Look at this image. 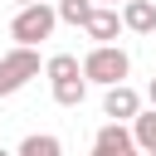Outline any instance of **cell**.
Here are the masks:
<instances>
[{
	"mask_svg": "<svg viewBox=\"0 0 156 156\" xmlns=\"http://www.w3.org/2000/svg\"><path fill=\"white\" fill-rule=\"evenodd\" d=\"M29 78H39V54H34V49L15 44L10 54H0V98L20 93V88H24Z\"/></svg>",
	"mask_w": 156,
	"mask_h": 156,
	"instance_id": "3",
	"label": "cell"
},
{
	"mask_svg": "<svg viewBox=\"0 0 156 156\" xmlns=\"http://www.w3.org/2000/svg\"><path fill=\"white\" fill-rule=\"evenodd\" d=\"M83 29H88L93 44H112V39L122 34V15H117V5H93V15L83 20Z\"/></svg>",
	"mask_w": 156,
	"mask_h": 156,
	"instance_id": "6",
	"label": "cell"
},
{
	"mask_svg": "<svg viewBox=\"0 0 156 156\" xmlns=\"http://www.w3.org/2000/svg\"><path fill=\"white\" fill-rule=\"evenodd\" d=\"M54 24H58L54 5L34 0V5H20V15L10 20V39H15V44H24V49H34V44H44V39L54 34Z\"/></svg>",
	"mask_w": 156,
	"mask_h": 156,
	"instance_id": "2",
	"label": "cell"
},
{
	"mask_svg": "<svg viewBox=\"0 0 156 156\" xmlns=\"http://www.w3.org/2000/svg\"><path fill=\"white\" fill-rule=\"evenodd\" d=\"M15 5H34V0H15Z\"/></svg>",
	"mask_w": 156,
	"mask_h": 156,
	"instance_id": "15",
	"label": "cell"
},
{
	"mask_svg": "<svg viewBox=\"0 0 156 156\" xmlns=\"http://www.w3.org/2000/svg\"><path fill=\"white\" fill-rule=\"evenodd\" d=\"M44 73H49V83H63V78H78L83 63H78V54H54V58L44 63Z\"/></svg>",
	"mask_w": 156,
	"mask_h": 156,
	"instance_id": "11",
	"label": "cell"
},
{
	"mask_svg": "<svg viewBox=\"0 0 156 156\" xmlns=\"http://www.w3.org/2000/svg\"><path fill=\"white\" fill-rule=\"evenodd\" d=\"M83 98H88V78H83V73H78V78H63V83H54V102H58V107H78Z\"/></svg>",
	"mask_w": 156,
	"mask_h": 156,
	"instance_id": "10",
	"label": "cell"
},
{
	"mask_svg": "<svg viewBox=\"0 0 156 156\" xmlns=\"http://www.w3.org/2000/svg\"><path fill=\"white\" fill-rule=\"evenodd\" d=\"M15 156H63V141L54 136V132H34V136H24L20 141V151Z\"/></svg>",
	"mask_w": 156,
	"mask_h": 156,
	"instance_id": "9",
	"label": "cell"
},
{
	"mask_svg": "<svg viewBox=\"0 0 156 156\" xmlns=\"http://www.w3.org/2000/svg\"><path fill=\"white\" fill-rule=\"evenodd\" d=\"M0 156H15V151H5V146H0Z\"/></svg>",
	"mask_w": 156,
	"mask_h": 156,
	"instance_id": "16",
	"label": "cell"
},
{
	"mask_svg": "<svg viewBox=\"0 0 156 156\" xmlns=\"http://www.w3.org/2000/svg\"><path fill=\"white\" fill-rule=\"evenodd\" d=\"M93 156H141V151H136V141H132V132L122 122H107L93 136Z\"/></svg>",
	"mask_w": 156,
	"mask_h": 156,
	"instance_id": "4",
	"label": "cell"
},
{
	"mask_svg": "<svg viewBox=\"0 0 156 156\" xmlns=\"http://www.w3.org/2000/svg\"><path fill=\"white\" fill-rule=\"evenodd\" d=\"M93 5H122V0H93Z\"/></svg>",
	"mask_w": 156,
	"mask_h": 156,
	"instance_id": "14",
	"label": "cell"
},
{
	"mask_svg": "<svg viewBox=\"0 0 156 156\" xmlns=\"http://www.w3.org/2000/svg\"><path fill=\"white\" fill-rule=\"evenodd\" d=\"M146 98H151V107H156V78H151V83H146Z\"/></svg>",
	"mask_w": 156,
	"mask_h": 156,
	"instance_id": "13",
	"label": "cell"
},
{
	"mask_svg": "<svg viewBox=\"0 0 156 156\" xmlns=\"http://www.w3.org/2000/svg\"><path fill=\"white\" fill-rule=\"evenodd\" d=\"M132 141H136V151L156 156V107H151V112H136V117H132Z\"/></svg>",
	"mask_w": 156,
	"mask_h": 156,
	"instance_id": "8",
	"label": "cell"
},
{
	"mask_svg": "<svg viewBox=\"0 0 156 156\" xmlns=\"http://www.w3.org/2000/svg\"><path fill=\"white\" fill-rule=\"evenodd\" d=\"M117 15H122V29H132V34H156V5H151V0H122Z\"/></svg>",
	"mask_w": 156,
	"mask_h": 156,
	"instance_id": "7",
	"label": "cell"
},
{
	"mask_svg": "<svg viewBox=\"0 0 156 156\" xmlns=\"http://www.w3.org/2000/svg\"><path fill=\"white\" fill-rule=\"evenodd\" d=\"M102 112H107L112 122H132V117L141 112V93L127 88V83H112V88L102 93Z\"/></svg>",
	"mask_w": 156,
	"mask_h": 156,
	"instance_id": "5",
	"label": "cell"
},
{
	"mask_svg": "<svg viewBox=\"0 0 156 156\" xmlns=\"http://www.w3.org/2000/svg\"><path fill=\"white\" fill-rule=\"evenodd\" d=\"M54 15H58L63 24H83V20L93 15V0H58V5H54Z\"/></svg>",
	"mask_w": 156,
	"mask_h": 156,
	"instance_id": "12",
	"label": "cell"
},
{
	"mask_svg": "<svg viewBox=\"0 0 156 156\" xmlns=\"http://www.w3.org/2000/svg\"><path fill=\"white\" fill-rule=\"evenodd\" d=\"M127 73H132V58H127V49H117V44H93V49L83 54V78H88V83L112 88V83H127Z\"/></svg>",
	"mask_w": 156,
	"mask_h": 156,
	"instance_id": "1",
	"label": "cell"
},
{
	"mask_svg": "<svg viewBox=\"0 0 156 156\" xmlns=\"http://www.w3.org/2000/svg\"><path fill=\"white\" fill-rule=\"evenodd\" d=\"M141 156H146V151H141Z\"/></svg>",
	"mask_w": 156,
	"mask_h": 156,
	"instance_id": "17",
	"label": "cell"
}]
</instances>
